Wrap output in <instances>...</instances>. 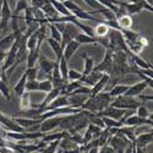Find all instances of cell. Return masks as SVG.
<instances>
[{"label": "cell", "instance_id": "obj_1", "mask_svg": "<svg viewBox=\"0 0 153 153\" xmlns=\"http://www.w3.org/2000/svg\"><path fill=\"white\" fill-rule=\"evenodd\" d=\"M113 98L109 96L108 92H100L96 96L90 97L86 103L82 105V110H87L92 114H99L100 111H103L107 107L110 105Z\"/></svg>", "mask_w": 153, "mask_h": 153}, {"label": "cell", "instance_id": "obj_2", "mask_svg": "<svg viewBox=\"0 0 153 153\" xmlns=\"http://www.w3.org/2000/svg\"><path fill=\"white\" fill-rule=\"evenodd\" d=\"M142 103L140 102L137 98L134 97H127V96H120L117 97L111 100L110 105L115 107L119 109H124V110H135L138 105H141Z\"/></svg>", "mask_w": 153, "mask_h": 153}, {"label": "cell", "instance_id": "obj_3", "mask_svg": "<svg viewBox=\"0 0 153 153\" xmlns=\"http://www.w3.org/2000/svg\"><path fill=\"white\" fill-rule=\"evenodd\" d=\"M81 31L75 26L74 23H65V26H64V30L61 32V48L64 49V47H65L69 42L74 41L75 39V37L77 36Z\"/></svg>", "mask_w": 153, "mask_h": 153}, {"label": "cell", "instance_id": "obj_4", "mask_svg": "<svg viewBox=\"0 0 153 153\" xmlns=\"http://www.w3.org/2000/svg\"><path fill=\"white\" fill-rule=\"evenodd\" d=\"M54 65H55V60H50L42 54L39 55V59H38V62H37V68H38V71H41L42 75L45 76L47 80H50Z\"/></svg>", "mask_w": 153, "mask_h": 153}, {"label": "cell", "instance_id": "obj_5", "mask_svg": "<svg viewBox=\"0 0 153 153\" xmlns=\"http://www.w3.org/2000/svg\"><path fill=\"white\" fill-rule=\"evenodd\" d=\"M127 110H124V109H119V108H115V107H107L103 111H100L99 114H97L98 117H107V118H110V119H114V120H121L123 123L125 121V119L127 118L126 115Z\"/></svg>", "mask_w": 153, "mask_h": 153}, {"label": "cell", "instance_id": "obj_6", "mask_svg": "<svg viewBox=\"0 0 153 153\" xmlns=\"http://www.w3.org/2000/svg\"><path fill=\"white\" fill-rule=\"evenodd\" d=\"M0 126H1L4 130L11 131V132H25V131H26L25 129H22L20 125H17L14 121V119L10 118V117L4 115L1 111H0Z\"/></svg>", "mask_w": 153, "mask_h": 153}, {"label": "cell", "instance_id": "obj_7", "mask_svg": "<svg viewBox=\"0 0 153 153\" xmlns=\"http://www.w3.org/2000/svg\"><path fill=\"white\" fill-rule=\"evenodd\" d=\"M12 17V10L9 5V0H1V9H0V32L7 25L9 20Z\"/></svg>", "mask_w": 153, "mask_h": 153}, {"label": "cell", "instance_id": "obj_8", "mask_svg": "<svg viewBox=\"0 0 153 153\" xmlns=\"http://www.w3.org/2000/svg\"><path fill=\"white\" fill-rule=\"evenodd\" d=\"M62 117H52V118H47L41 121L39 124V131L43 134H48L52 130H54L55 127L59 126Z\"/></svg>", "mask_w": 153, "mask_h": 153}, {"label": "cell", "instance_id": "obj_9", "mask_svg": "<svg viewBox=\"0 0 153 153\" xmlns=\"http://www.w3.org/2000/svg\"><path fill=\"white\" fill-rule=\"evenodd\" d=\"M23 31L22 30H19V31H14L12 33L7 34V36H4L1 39H0V50H3V52H9V50L11 49L12 44H14L15 39H16V37L22 34Z\"/></svg>", "mask_w": 153, "mask_h": 153}, {"label": "cell", "instance_id": "obj_10", "mask_svg": "<svg viewBox=\"0 0 153 153\" xmlns=\"http://www.w3.org/2000/svg\"><path fill=\"white\" fill-rule=\"evenodd\" d=\"M152 141H153V134L152 131H147L137 135L134 141V145L140 148H147L149 145H152Z\"/></svg>", "mask_w": 153, "mask_h": 153}, {"label": "cell", "instance_id": "obj_11", "mask_svg": "<svg viewBox=\"0 0 153 153\" xmlns=\"http://www.w3.org/2000/svg\"><path fill=\"white\" fill-rule=\"evenodd\" d=\"M70 104H69V100H68V96H65V94H60V96H58L53 102H50V103L44 108V110L42 111V113H44V111H48V110H53V109H59V108H64V107H69ZM41 113V114H42Z\"/></svg>", "mask_w": 153, "mask_h": 153}, {"label": "cell", "instance_id": "obj_12", "mask_svg": "<svg viewBox=\"0 0 153 153\" xmlns=\"http://www.w3.org/2000/svg\"><path fill=\"white\" fill-rule=\"evenodd\" d=\"M124 125L125 126H143V125L152 126V119L140 118V117L136 115V114H134V115H130V117H127L125 119Z\"/></svg>", "mask_w": 153, "mask_h": 153}, {"label": "cell", "instance_id": "obj_13", "mask_svg": "<svg viewBox=\"0 0 153 153\" xmlns=\"http://www.w3.org/2000/svg\"><path fill=\"white\" fill-rule=\"evenodd\" d=\"M109 81H110V75H108V74H103V75H102V77L91 87V94H90V97L100 93L102 91H103V88L108 85Z\"/></svg>", "mask_w": 153, "mask_h": 153}, {"label": "cell", "instance_id": "obj_14", "mask_svg": "<svg viewBox=\"0 0 153 153\" xmlns=\"http://www.w3.org/2000/svg\"><path fill=\"white\" fill-rule=\"evenodd\" d=\"M147 87H148V85H147L145 81H140V82H137V83L130 86V87H129V90L126 91V93H125L124 96L136 98V97H138L140 94H142V92L146 90Z\"/></svg>", "mask_w": 153, "mask_h": 153}, {"label": "cell", "instance_id": "obj_15", "mask_svg": "<svg viewBox=\"0 0 153 153\" xmlns=\"http://www.w3.org/2000/svg\"><path fill=\"white\" fill-rule=\"evenodd\" d=\"M12 119H14V121L20 125L22 129L25 130H27L30 129V127L32 126H36V125H39L41 124V120L39 119H37V118H19V117H12Z\"/></svg>", "mask_w": 153, "mask_h": 153}, {"label": "cell", "instance_id": "obj_16", "mask_svg": "<svg viewBox=\"0 0 153 153\" xmlns=\"http://www.w3.org/2000/svg\"><path fill=\"white\" fill-rule=\"evenodd\" d=\"M81 45L76 42L75 39L74 41H71V42H69L65 47H64V49H62V58L65 59L66 61H69L71 58H72V55L77 52V49L80 48Z\"/></svg>", "mask_w": 153, "mask_h": 153}, {"label": "cell", "instance_id": "obj_17", "mask_svg": "<svg viewBox=\"0 0 153 153\" xmlns=\"http://www.w3.org/2000/svg\"><path fill=\"white\" fill-rule=\"evenodd\" d=\"M88 98H90V96H83V94H70V96H68V100H69L70 107L81 108V109Z\"/></svg>", "mask_w": 153, "mask_h": 153}, {"label": "cell", "instance_id": "obj_18", "mask_svg": "<svg viewBox=\"0 0 153 153\" xmlns=\"http://www.w3.org/2000/svg\"><path fill=\"white\" fill-rule=\"evenodd\" d=\"M39 55H41V47H38V48H36L33 50H30V52L27 53V58H26L27 69L37 66V62H38V59H39Z\"/></svg>", "mask_w": 153, "mask_h": 153}, {"label": "cell", "instance_id": "obj_19", "mask_svg": "<svg viewBox=\"0 0 153 153\" xmlns=\"http://www.w3.org/2000/svg\"><path fill=\"white\" fill-rule=\"evenodd\" d=\"M102 75H103L102 72L93 70L91 74H88V75H86V76H82L81 83H83L85 86H88V87H92V86L102 77Z\"/></svg>", "mask_w": 153, "mask_h": 153}, {"label": "cell", "instance_id": "obj_20", "mask_svg": "<svg viewBox=\"0 0 153 153\" xmlns=\"http://www.w3.org/2000/svg\"><path fill=\"white\" fill-rule=\"evenodd\" d=\"M129 85H123V83H118V85H114L113 88L110 90L109 96L114 99V98H117V97H120V96H124L126 93V91L129 90Z\"/></svg>", "mask_w": 153, "mask_h": 153}, {"label": "cell", "instance_id": "obj_21", "mask_svg": "<svg viewBox=\"0 0 153 153\" xmlns=\"http://www.w3.org/2000/svg\"><path fill=\"white\" fill-rule=\"evenodd\" d=\"M130 55H131V60H132V62H134V66H136V68H138V69H142V70H149V69H152L151 64L147 62L145 59H142L140 55L132 54V53H130Z\"/></svg>", "mask_w": 153, "mask_h": 153}, {"label": "cell", "instance_id": "obj_22", "mask_svg": "<svg viewBox=\"0 0 153 153\" xmlns=\"http://www.w3.org/2000/svg\"><path fill=\"white\" fill-rule=\"evenodd\" d=\"M69 135L68 131H60V132H54V134H44L43 138L41 141L45 142V143H50V142H54V141H59V140L66 137Z\"/></svg>", "mask_w": 153, "mask_h": 153}, {"label": "cell", "instance_id": "obj_23", "mask_svg": "<svg viewBox=\"0 0 153 153\" xmlns=\"http://www.w3.org/2000/svg\"><path fill=\"white\" fill-rule=\"evenodd\" d=\"M115 20H117L118 26L120 27V31L121 30H131V27H132V19H131V16H129V15H121V16L117 17Z\"/></svg>", "mask_w": 153, "mask_h": 153}, {"label": "cell", "instance_id": "obj_24", "mask_svg": "<svg viewBox=\"0 0 153 153\" xmlns=\"http://www.w3.org/2000/svg\"><path fill=\"white\" fill-rule=\"evenodd\" d=\"M75 41L77 42L80 45H87V44H92V43H98V38L96 37H90L82 32H80L77 36L75 37Z\"/></svg>", "mask_w": 153, "mask_h": 153}, {"label": "cell", "instance_id": "obj_25", "mask_svg": "<svg viewBox=\"0 0 153 153\" xmlns=\"http://www.w3.org/2000/svg\"><path fill=\"white\" fill-rule=\"evenodd\" d=\"M26 83H27V76H26V74H23L21 76V79L17 81V83L14 86V93L17 97H21L23 94V92L26 91Z\"/></svg>", "mask_w": 153, "mask_h": 153}, {"label": "cell", "instance_id": "obj_26", "mask_svg": "<svg viewBox=\"0 0 153 153\" xmlns=\"http://www.w3.org/2000/svg\"><path fill=\"white\" fill-rule=\"evenodd\" d=\"M20 108L23 111H30L32 109V103H31V96L30 92L25 91L23 94L20 97Z\"/></svg>", "mask_w": 153, "mask_h": 153}, {"label": "cell", "instance_id": "obj_27", "mask_svg": "<svg viewBox=\"0 0 153 153\" xmlns=\"http://www.w3.org/2000/svg\"><path fill=\"white\" fill-rule=\"evenodd\" d=\"M47 42H48V44H49V47L52 48V50L54 52V54H55V61H58L61 56H62V48H61V44L59 43V42H56V41H54L53 38H47Z\"/></svg>", "mask_w": 153, "mask_h": 153}, {"label": "cell", "instance_id": "obj_28", "mask_svg": "<svg viewBox=\"0 0 153 153\" xmlns=\"http://www.w3.org/2000/svg\"><path fill=\"white\" fill-rule=\"evenodd\" d=\"M41 10L43 11V14L45 15V17H47V19H55V17H58V16H59V14L55 11V9L53 7V5L50 4V3L48 1V0L45 1V4L41 7Z\"/></svg>", "mask_w": 153, "mask_h": 153}, {"label": "cell", "instance_id": "obj_29", "mask_svg": "<svg viewBox=\"0 0 153 153\" xmlns=\"http://www.w3.org/2000/svg\"><path fill=\"white\" fill-rule=\"evenodd\" d=\"M93 31H94V37L96 38H104L108 36L110 28L107 26L105 23H98L96 27H93Z\"/></svg>", "mask_w": 153, "mask_h": 153}, {"label": "cell", "instance_id": "obj_30", "mask_svg": "<svg viewBox=\"0 0 153 153\" xmlns=\"http://www.w3.org/2000/svg\"><path fill=\"white\" fill-rule=\"evenodd\" d=\"M102 120H103V124H104V127L108 130L110 129H119V127L124 126V123L121 120H114V119H110V118H107V117H100Z\"/></svg>", "mask_w": 153, "mask_h": 153}, {"label": "cell", "instance_id": "obj_31", "mask_svg": "<svg viewBox=\"0 0 153 153\" xmlns=\"http://www.w3.org/2000/svg\"><path fill=\"white\" fill-rule=\"evenodd\" d=\"M38 47H39L38 45V34H37V30H36L32 34H30L26 38V48L30 52V50H33V49H36Z\"/></svg>", "mask_w": 153, "mask_h": 153}, {"label": "cell", "instance_id": "obj_32", "mask_svg": "<svg viewBox=\"0 0 153 153\" xmlns=\"http://www.w3.org/2000/svg\"><path fill=\"white\" fill-rule=\"evenodd\" d=\"M82 56H83V60H85V69H83L82 76H86V75L91 74L93 71V69H94V60L88 56L87 53L82 54Z\"/></svg>", "mask_w": 153, "mask_h": 153}, {"label": "cell", "instance_id": "obj_33", "mask_svg": "<svg viewBox=\"0 0 153 153\" xmlns=\"http://www.w3.org/2000/svg\"><path fill=\"white\" fill-rule=\"evenodd\" d=\"M58 65H59V71H60V75H61V79H62L64 81L68 82V72H69L68 61L61 56V58L58 60Z\"/></svg>", "mask_w": 153, "mask_h": 153}, {"label": "cell", "instance_id": "obj_34", "mask_svg": "<svg viewBox=\"0 0 153 153\" xmlns=\"http://www.w3.org/2000/svg\"><path fill=\"white\" fill-rule=\"evenodd\" d=\"M28 6H30L28 0H17L16 6H15V9H14V12H12V16L17 17V16L21 14V12H23Z\"/></svg>", "mask_w": 153, "mask_h": 153}, {"label": "cell", "instance_id": "obj_35", "mask_svg": "<svg viewBox=\"0 0 153 153\" xmlns=\"http://www.w3.org/2000/svg\"><path fill=\"white\" fill-rule=\"evenodd\" d=\"M53 85L50 80H39L38 81V92L48 93L49 91H52Z\"/></svg>", "mask_w": 153, "mask_h": 153}, {"label": "cell", "instance_id": "obj_36", "mask_svg": "<svg viewBox=\"0 0 153 153\" xmlns=\"http://www.w3.org/2000/svg\"><path fill=\"white\" fill-rule=\"evenodd\" d=\"M47 26L49 27V30H50V38H53L54 41H56V42H61V32L56 28V26L54 23H48Z\"/></svg>", "mask_w": 153, "mask_h": 153}, {"label": "cell", "instance_id": "obj_37", "mask_svg": "<svg viewBox=\"0 0 153 153\" xmlns=\"http://www.w3.org/2000/svg\"><path fill=\"white\" fill-rule=\"evenodd\" d=\"M136 115L140 118H145V119H152V114L149 113V110L147 109V107H145L143 104L138 105L136 109Z\"/></svg>", "mask_w": 153, "mask_h": 153}, {"label": "cell", "instance_id": "obj_38", "mask_svg": "<svg viewBox=\"0 0 153 153\" xmlns=\"http://www.w3.org/2000/svg\"><path fill=\"white\" fill-rule=\"evenodd\" d=\"M82 79V72H79L77 70L69 69L68 72V82H75V81H81Z\"/></svg>", "mask_w": 153, "mask_h": 153}, {"label": "cell", "instance_id": "obj_39", "mask_svg": "<svg viewBox=\"0 0 153 153\" xmlns=\"http://www.w3.org/2000/svg\"><path fill=\"white\" fill-rule=\"evenodd\" d=\"M0 93H1L7 100H10V88L7 86V82L0 79Z\"/></svg>", "mask_w": 153, "mask_h": 153}, {"label": "cell", "instance_id": "obj_40", "mask_svg": "<svg viewBox=\"0 0 153 153\" xmlns=\"http://www.w3.org/2000/svg\"><path fill=\"white\" fill-rule=\"evenodd\" d=\"M27 76V81H32V80H38V68L34 66V68H30V69H26L25 71Z\"/></svg>", "mask_w": 153, "mask_h": 153}, {"label": "cell", "instance_id": "obj_41", "mask_svg": "<svg viewBox=\"0 0 153 153\" xmlns=\"http://www.w3.org/2000/svg\"><path fill=\"white\" fill-rule=\"evenodd\" d=\"M71 94H83V96H90V94H91V87L85 86V85H81L79 88H76V90H75Z\"/></svg>", "mask_w": 153, "mask_h": 153}, {"label": "cell", "instance_id": "obj_42", "mask_svg": "<svg viewBox=\"0 0 153 153\" xmlns=\"http://www.w3.org/2000/svg\"><path fill=\"white\" fill-rule=\"evenodd\" d=\"M83 1L88 5V6H90L91 9H94L96 11H99V10H103V9H105V7H103V6H102L98 1H97V0H83Z\"/></svg>", "mask_w": 153, "mask_h": 153}, {"label": "cell", "instance_id": "obj_43", "mask_svg": "<svg viewBox=\"0 0 153 153\" xmlns=\"http://www.w3.org/2000/svg\"><path fill=\"white\" fill-rule=\"evenodd\" d=\"M31 1V5H32V7H37V9H41L44 4H45V1L47 0H30Z\"/></svg>", "mask_w": 153, "mask_h": 153}, {"label": "cell", "instance_id": "obj_44", "mask_svg": "<svg viewBox=\"0 0 153 153\" xmlns=\"http://www.w3.org/2000/svg\"><path fill=\"white\" fill-rule=\"evenodd\" d=\"M98 153H115V151H114L109 145H104V146L99 147Z\"/></svg>", "mask_w": 153, "mask_h": 153}, {"label": "cell", "instance_id": "obj_45", "mask_svg": "<svg viewBox=\"0 0 153 153\" xmlns=\"http://www.w3.org/2000/svg\"><path fill=\"white\" fill-rule=\"evenodd\" d=\"M141 103L143 104V102H146V100H148V102H152V99H153V97H152V94L151 96H143V94H140L138 97H136Z\"/></svg>", "mask_w": 153, "mask_h": 153}, {"label": "cell", "instance_id": "obj_46", "mask_svg": "<svg viewBox=\"0 0 153 153\" xmlns=\"http://www.w3.org/2000/svg\"><path fill=\"white\" fill-rule=\"evenodd\" d=\"M98 151H99V147L93 146V147H88L86 149V153H98Z\"/></svg>", "mask_w": 153, "mask_h": 153}, {"label": "cell", "instance_id": "obj_47", "mask_svg": "<svg viewBox=\"0 0 153 153\" xmlns=\"http://www.w3.org/2000/svg\"><path fill=\"white\" fill-rule=\"evenodd\" d=\"M55 153H61V151H56V152H55Z\"/></svg>", "mask_w": 153, "mask_h": 153}]
</instances>
